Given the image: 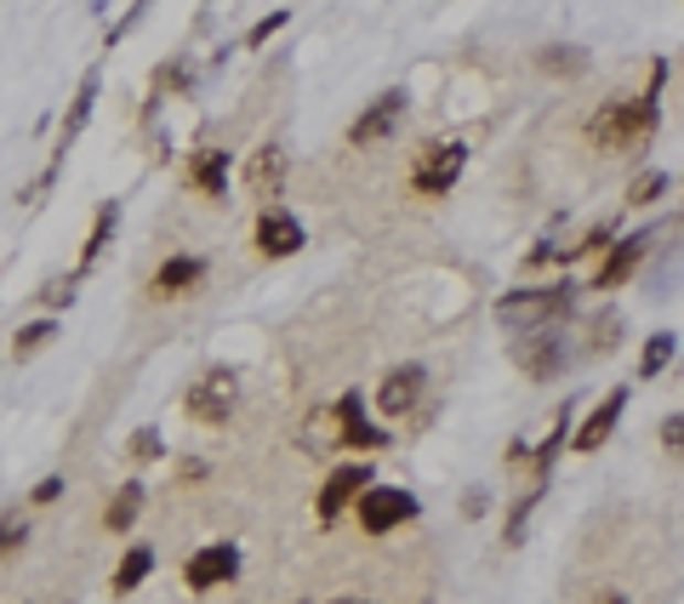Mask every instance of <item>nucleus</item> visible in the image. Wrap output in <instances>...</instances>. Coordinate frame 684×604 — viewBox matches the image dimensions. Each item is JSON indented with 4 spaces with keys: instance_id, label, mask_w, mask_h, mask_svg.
<instances>
[{
    "instance_id": "obj_1",
    "label": "nucleus",
    "mask_w": 684,
    "mask_h": 604,
    "mask_svg": "<svg viewBox=\"0 0 684 604\" xmlns=\"http://www.w3.org/2000/svg\"><path fill=\"white\" fill-rule=\"evenodd\" d=\"M662 86H667V63H656V69H650V86H644L639 97H622V104L594 109V120H588L594 149L628 154V149H644L650 138H656V126H662Z\"/></svg>"
},
{
    "instance_id": "obj_2",
    "label": "nucleus",
    "mask_w": 684,
    "mask_h": 604,
    "mask_svg": "<svg viewBox=\"0 0 684 604\" xmlns=\"http://www.w3.org/2000/svg\"><path fill=\"white\" fill-rule=\"evenodd\" d=\"M239 393H246V382H239L234 365H205V371L189 382V393H183V411L194 422H205V428H223L239 411Z\"/></svg>"
},
{
    "instance_id": "obj_3",
    "label": "nucleus",
    "mask_w": 684,
    "mask_h": 604,
    "mask_svg": "<svg viewBox=\"0 0 684 604\" xmlns=\"http://www.w3.org/2000/svg\"><path fill=\"white\" fill-rule=\"evenodd\" d=\"M239 188H246L263 212L280 206V194L291 188V154H286L280 138H268V143H257L246 154V165H239Z\"/></svg>"
},
{
    "instance_id": "obj_4",
    "label": "nucleus",
    "mask_w": 684,
    "mask_h": 604,
    "mask_svg": "<svg viewBox=\"0 0 684 604\" xmlns=\"http://www.w3.org/2000/svg\"><path fill=\"white\" fill-rule=\"evenodd\" d=\"M513 359H520V371H525L531 382H554V377L565 371V359H570V348H565V320H536V325H525V343L513 348Z\"/></svg>"
},
{
    "instance_id": "obj_5",
    "label": "nucleus",
    "mask_w": 684,
    "mask_h": 604,
    "mask_svg": "<svg viewBox=\"0 0 684 604\" xmlns=\"http://www.w3.org/2000/svg\"><path fill=\"white\" fill-rule=\"evenodd\" d=\"M417 514H423V501L410 496L405 485H371V490L354 501V519H360L365 536H388V530L410 525Z\"/></svg>"
},
{
    "instance_id": "obj_6",
    "label": "nucleus",
    "mask_w": 684,
    "mask_h": 604,
    "mask_svg": "<svg viewBox=\"0 0 684 604\" xmlns=\"http://www.w3.org/2000/svg\"><path fill=\"white\" fill-rule=\"evenodd\" d=\"M570 309H576V285L570 280H559V285H542V291H507L502 302H496V314L502 320H513V325H536V320H570Z\"/></svg>"
},
{
    "instance_id": "obj_7",
    "label": "nucleus",
    "mask_w": 684,
    "mask_h": 604,
    "mask_svg": "<svg viewBox=\"0 0 684 604\" xmlns=\"http://www.w3.org/2000/svg\"><path fill=\"white\" fill-rule=\"evenodd\" d=\"M462 165H468V143H462V138H445V143H434V149L417 160V172H410V188H417L423 199H439V194L457 188Z\"/></svg>"
},
{
    "instance_id": "obj_8",
    "label": "nucleus",
    "mask_w": 684,
    "mask_h": 604,
    "mask_svg": "<svg viewBox=\"0 0 684 604\" xmlns=\"http://www.w3.org/2000/svg\"><path fill=\"white\" fill-rule=\"evenodd\" d=\"M331 422H336V445H342V451H383V445L394 440L388 428L365 422V393H354V388L331 406Z\"/></svg>"
},
{
    "instance_id": "obj_9",
    "label": "nucleus",
    "mask_w": 684,
    "mask_h": 604,
    "mask_svg": "<svg viewBox=\"0 0 684 604\" xmlns=\"http://www.w3.org/2000/svg\"><path fill=\"white\" fill-rule=\"evenodd\" d=\"M405 104H410V97H405L399 86H388L383 97H371V104L354 115V126H349V143H354V149H371V143L394 138L399 120H405Z\"/></svg>"
},
{
    "instance_id": "obj_10",
    "label": "nucleus",
    "mask_w": 684,
    "mask_h": 604,
    "mask_svg": "<svg viewBox=\"0 0 684 604\" xmlns=\"http://www.w3.org/2000/svg\"><path fill=\"white\" fill-rule=\"evenodd\" d=\"M371 485H376V479H371V467H365V462H342V467H331L325 485H320V501H314L320 525H336L342 508H354V501H360Z\"/></svg>"
},
{
    "instance_id": "obj_11",
    "label": "nucleus",
    "mask_w": 684,
    "mask_h": 604,
    "mask_svg": "<svg viewBox=\"0 0 684 604\" xmlns=\"http://www.w3.org/2000/svg\"><path fill=\"white\" fill-rule=\"evenodd\" d=\"M252 246H257V257H268V262H286V257H297V251L308 246V228H302L291 212L268 206V212L252 223Z\"/></svg>"
},
{
    "instance_id": "obj_12",
    "label": "nucleus",
    "mask_w": 684,
    "mask_h": 604,
    "mask_svg": "<svg viewBox=\"0 0 684 604\" xmlns=\"http://www.w3.org/2000/svg\"><path fill=\"white\" fill-rule=\"evenodd\" d=\"M234 576H239V548H234V542L194 548V553H189V564H183L189 593H212V587H223V582H234Z\"/></svg>"
},
{
    "instance_id": "obj_13",
    "label": "nucleus",
    "mask_w": 684,
    "mask_h": 604,
    "mask_svg": "<svg viewBox=\"0 0 684 604\" xmlns=\"http://www.w3.org/2000/svg\"><path fill=\"white\" fill-rule=\"evenodd\" d=\"M622 411H628V388H610L599 406L588 411V422H581L576 433H570V451L576 456H594V451H605L610 445V433H616V422H622Z\"/></svg>"
},
{
    "instance_id": "obj_14",
    "label": "nucleus",
    "mask_w": 684,
    "mask_h": 604,
    "mask_svg": "<svg viewBox=\"0 0 684 604\" xmlns=\"http://www.w3.org/2000/svg\"><path fill=\"white\" fill-rule=\"evenodd\" d=\"M644 251H650V228H633L628 240H616V246L605 251V262H599V274H594V291H616V285H628V280L639 274Z\"/></svg>"
},
{
    "instance_id": "obj_15",
    "label": "nucleus",
    "mask_w": 684,
    "mask_h": 604,
    "mask_svg": "<svg viewBox=\"0 0 684 604\" xmlns=\"http://www.w3.org/2000/svg\"><path fill=\"white\" fill-rule=\"evenodd\" d=\"M428 388V371L423 365H394V371L376 382V411L383 417H405V411H417V399Z\"/></svg>"
},
{
    "instance_id": "obj_16",
    "label": "nucleus",
    "mask_w": 684,
    "mask_h": 604,
    "mask_svg": "<svg viewBox=\"0 0 684 604\" xmlns=\"http://www.w3.org/2000/svg\"><path fill=\"white\" fill-rule=\"evenodd\" d=\"M205 257H189V251H178V257H165L160 268H154V280H149V296H160V302H171V296H189L194 285H205Z\"/></svg>"
},
{
    "instance_id": "obj_17",
    "label": "nucleus",
    "mask_w": 684,
    "mask_h": 604,
    "mask_svg": "<svg viewBox=\"0 0 684 604\" xmlns=\"http://www.w3.org/2000/svg\"><path fill=\"white\" fill-rule=\"evenodd\" d=\"M228 149H194L189 154V165H183V183L194 188V194H205V199H223L228 194Z\"/></svg>"
},
{
    "instance_id": "obj_18",
    "label": "nucleus",
    "mask_w": 684,
    "mask_h": 604,
    "mask_svg": "<svg viewBox=\"0 0 684 604\" xmlns=\"http://www.w3.org/2000/svg\"><path fill=\"white\" fill-rule=\"evenodd\" d=\"M97 91H103V75L97 69H86V80H81V91H75V104L63 109V126H57V154L52 160H63L68 154V143L86 131V120H92V109H97Z\"/></svg>"
},
{
    "instance_id": "obj_19",
    "label": "nucleus",
    "mask_w": 684,
    "mask_h": 604,
    "mask_svg": "<svg viewBox=\"0 0 684 604\" xmlns=\"http://www.w3.org/2000/svg\"><path fill=\"white\" fill-rule=\"evenodd\" d=\"M143 501H149V485L143 479H126L115 496H109V508H103V525H109L115 536H126L137 525V514H143Z\"/></svg>"
},
{
    "instance_id": "obj_20",
    "label": "nucleus",
    "mask_w": 684,
    "mask_h": 604,
    "mask_svg": "<svg viewBox=\"0 0 684 604\" xmlns=\"http://www.w3.org/2000/svg\"><path fill=\"white\" fill-rule=\"evenodd\" d=\"M149 576H154V548H149V542H137V548H126V553H120L109 593H115V598H126V593H137V587H143Z\"/></svg>"
},
{
    "instance_id": "obj_21",
    "label": "nucleus",
    "mask_w": 684,
    "mask_h": 604,
    "mask_svg": "<svg viewBox=\"0 0 684 604\" xmlns=\"http://www.w3.org/2000/svg\"><path fill=\"white\" fill-rule=\"evenodd\" d=\"M115 228H120V199H103L97 206V217H92V234H86V246H81V274H92V262L103 257V246L115 240Z\"/></svg>"
},
{
    "instance_id": "obj_22",
    "label": "nucleus",
    "mask_w": 684,
    "mask_h": 604,
    "mask_svg": "<svg viewBox=\"0 0 684 604\" xmlns=\"http://www.w3.org/2000/svg\"><path fill=\"white\" fill-rule=\"evenodd\" d=\"M149 86H154V97H189V91H194V57L160 63V69L149 75Z\"/></svg>"
},
{
    "instance_id": "obj_23",
    "label": "nucleus",
    "mask_w": 684,
    "mask_h": 604,
    "mask_svg": "<svg viewBox=\"0 0 684 604\" xmlns=\"http://www.w3.org/2000/svg\"><path fill=\"white\" fill-rule=\"evenodd\" d=\"M542 485L547 479H536L520 501H513V508H507V525H502V548H520L525 542V525H531V514H536V501H542Z\"/></svg>"
},
{
    "instance_id": "obj_24",
    "label": "nucleus",
    "mask_w": 684,
    "mask_h": 604,
    "mask_svg": "<svg viewBox=\"0 0 684 604\" xmlns=\"http://www.w3.org/2000/svg\"><path fill=\"white\" fill-rule=\"evenodd\" d=\"M57 331H63V320H29V325H18V337H12V354L18 359H29V354H41L46 343H57Z\"/></svg>"
},
{
    "instance_id": "obj_25",
    "label": "nucleus",
    "mask_w": 684,
    "mask_h": 604,
    "mask_svg": "<svg viewBox=\"0 0 684 604\" xmlns=\"http://www.w3.org/2000/svg\"><path fill=\"white\" fill-rule=\"evenodd\" d=\"M165 456V433L154 428V422H143V428H131V440H126V462H137V467H149V462H160Z\"/></svg>"
},
{
    "instance_id": "obj_26",
    "label": "nucleus",
    "mask_w": 684,
    "mask_h": 604,
    "mask_svg": "<svg viewBox=\"0 0 684 604\" xmlns=\"http://www.w3.org/2000/svg\"><path fill=\"white\" fill-rule=\"evenodd\" d=\"M673 354H678V337H673V331H656V337L639 348V377H662Z\"/></svg>"
},
{
    "instance_id": "obj_27",
    "label": "nucleus",
    "mask_w": 684,
    "mask_h": 604,
    "mask_svg": "<svg viewBox=\"0 0 684 604\" xmlns=\"http://www.w3.org/2000/svg\"><path fill=\"white\" fill-rule=\"evenodd\" d=\"M81 280H86V274H81V268H75V274H52V280L41 285V309H46V314H57V309H68V302H75V296H81Z\"/></svg>"
},
{
    "instance_id": "obj_28",
    "label": "nucleus",
    "mask_w": 684,
    "mask_h": 604,
    "mask_svg": "<svg viewBox=\"0 0 684 604\" xmlns=\"http://www.w3.org/2000/svg\"><path fill=\"white\" fill-rule=\"evenodd\" d=\"M622 337H628L622 314H594V325H588V354H610Z\"/></svg>"
},
{
    "instance_id": "obj_29",
    "label": "nucleus",
    "mask_w": 684,
    "mask_h": 604,
    "mask_svg": "<svg viewBox=\"0 0 684 604\" xmlns=\"http://www.w3.org/2000/svg\"><path fill=\"white\" fill-rule=\"evenodd\" d=\"M23 542H29V514L23 508H7V514H0V559H12Z\"/></svg>"
},
{
    "instance_id": "obj_30",
    "label": "nucleus",
    "mask_w": 684,
    "mask_h": 604,
    "mask_svg": "<svg viewBox=\"0 0 684 604\" xmlns=\"http://www.w3.org/2000/svg\"><path fill=\"white\" fill-rule=\"evenodd\" d=\"M536 63H542V69H547V75H581V69H588V52H565V46H542V52H536Z\"/></svg>"
},
{
    "instance_id": "obj_31",
    "label": "nucleus",
    "mask_w": 684,
    "mask_h": 604,
    "mask_svg": "<svg viewBox=\"0 0 684 604\" xmlns=\"http://www.w3.org/2000/svg\"><path fill=\"white\" fill-rule=\"evenodd\" d=\"M667 183H673L667 172H639L633 188H628V199H633V206H650V199H662V194H667Z\"/></svg>"
},
{
    "instance_id": "obj_32",
    "label": "nucleus",
    "mask_w": 684,
    "mask_h": 604,
    "mask_svg": "<svg viewBox=\"0 0 684 604\" xmlns=\"http://www.w3.org/2000/svg\"><path fill=\"white\" fill-rule=\"evenodd\" d=\"M286 23H291V12H286V7H280V12H268V18H257V23H252V35H246V46H252V52H257V46H268V41L286 29Z\"/></svg>"
},
{
    "instance_id": "obj_33",
    "label": "nucleus",
    "mask_w": 684,
    "mask_h": 604,
    "mask_svg": "<svg viewBox=\"0 0 684 604\" xmlns=\"http://www.w3.org/2000/svg\"><path fill=\"white\" fill-rule=\"evenodd\" d=\"M143 12H149V0H131V7H126V18H120V23H109V35H103V46H120V41L131 35V29L143 23Z\"/></svg>"
},
{
    "instance_id": "obj_34",
    "label": "nucleus",
    "mask_w": 684,
    "mask_h": 604,
    "mask_svg": "<svg viewBox=\"0 0 684 604\" xmlns=\"http://www.w3.org/2000/svg\"><path fill=\"white\" fill-rule=\"evenodd\" d=\"M656 440H662V451H667V456H684V411H673V417H662V428H656Z\"/></svg>"
},
{
    "instance_id": "obj_35",
    "label": "nucleus",
    "mask_w": 684,
    "mask_h": 604,
    "mask_svg": "<svg viewBox=\"0 0 684 604\" xmlns=\"http://www.w3.org/2000/svg\"><path fill=\"white\" fill-rule=\"evenodd\" d=\"M57 496H63V474H46L41 485H34V490H29V508H52V501H57Z\"/></svg>"
},
{
    "instance_id": "obj_36",
    "label": "nucleus",
    "mask_w": 684,
    "mask_h": 604,
    "mask_svg": "<svg viewBox=\"0 0 684 604\" xmlns=\"http://www.w3.org/2000/svg\"><path fill=\"white\" fill-rule=\"evenodd\" d=\"M485 508H491V496H485V490H462V519H479Z\"/></svg>"
},
{
    "instance_id": "obj_37",
    "label": "nucleus",
    "mask_w": 684,
    "mask_h": 604,
    "mask_svg": "<svg viewBox=\"0 0 684 604\" xmlns=\"http://www.w3.org/2000/svg\"><path fill=\"white\" fill-rule=\"evenodd\" d=\"M525 456H531V445H525V440H513V445H507V456H502V462H507V467H525Z\"/></svg>"
},
{
    "instance_id": "obj_38",
    "label": "nucleus",
    "mask_w": 684,
    "mask_h": 604,
    "mask_svg": "<svg viewBox=\"0 0 684 604\" xmlns=\"http://www.w3.org/2000/svg\"><path fill=\"white\" fill-rule=\"evenodd\" d=\"M594 604H628V598H622V593H616V587H610V593H599Z\"/></svg>"
},
{
    "instance_id": "obj_39",
    "label": "nucleus",
    "mask_w": 684,
    "mask_h": 604,
    "mask_svg": "<svg viewBox=\"0 0 684 604\" xmlns=\"http://www.w3.org/2000/svg\"><path fill=\"white\" fill-rule=\"evenodd\" d=\"M336 604H360V598H336Z\"/></svg>"
}]
</instances>
